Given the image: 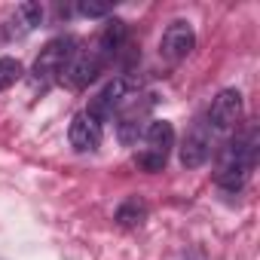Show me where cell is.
Returning a JSON list of instances; mask_svg holds the SVG:
<instances>
[{
    "label": "cell",
    "mask_w": 260,
    "mask_h": 260,
    "mask_svg": "<svg viewBox=\"0 0 260 260\" xmlns=\"http://www.w3.org/2000/svg\"><path fill=\"white\" fill-rule=\"evenodd\" d=\"M13 25H10V37H22V34H28V31H34L37 25H43V7L40 4H34V0H25V4H19L16 10H13Z\"/></svg>",
    "instance_id": "8fae6325"
},
{
    "label": "cell",
    "mask_w": 260,
    "mask_h": 260,
    "mask_svg": "<svg viewBox=\"0 0 260 260\" xmlns=\"http://www.w3.org/2000/svg\"><path fill=\"white\" fill-rule=\"evenodd\" d=\"M156 104V95H135L132 101H128L119 113V122H116V138L128 147V144H138L144 128H147V116Z\"/></svg>",
    "instance_id": "52a82bcc"
},
{
    "label": "cell",
    "mask_w": 260,
    "mask_h": 260,
    "mask_svg": "<svg viewBox=\"0 0 260 260\" xmlns=\"http://www.w3.org/2000/svg\"><path fill=\"white\" fill-rule=\"evenodd\" d=\"M193 49H196V31H193V25L184 22V19L172 22V25L166 28V34H162V40H159V55H162L166 61L178 64V61H184Z\"/></svg>",
    "instance_id": "9c48e42d"
},
{
    "label": "cell",
    "mask_w": 260,
    "mask_h": 260,
    "mask_svg": "<svg viewBox=\"0 0 260 260\" xmlns=\"http://www.w3.org/2000/svg\"><path fill=\"white\" fill-rule=\"evenodd\" d=\"M254 159H257V128H248L242 138H236L233 144H226L223 156H220V166L214 172V181L230 190V193H239L254 169Z\"/></svg>",
    "instance_id": "6da1fadb"
},
{
    "label": "cell",
    "mask_w": 260,
    "mask_h": 260,
    "mask_svg": "<svg viewBox=\"0 0 260 260\" xmlns=\"http://www.w3.org/2000/svg\"><path fill=\"white\" fill-rule=\"evenodd\" d=\"M138 77H113L92 101H89V113L95 116V119H101V122H107L116 110H122L128 101H132L135 95H138Z\"/></svg>",
    "instance_id": "5b68a950"
},
{
    "label": "cell",
    "mask_w": 260,
    "mask_h": 260,
    "mask_svg": "<svg viewBox=\"0 0 260 260\" xmlns=\"http://www.w3.org/2000/svg\"><path fill=\"white\" fill-rule=\"evenodd\" d=\"M19 77H22V64H19V58H10V55L0 58V92H7L10 86H16Z\"/></svg>",
    "instance_id": "4fadbf2b"
},
{
    "label": "cell",
    "mask_w": 260,
    "mask_h": 260,
    "mask_svg": "<svg viewBox=\"0 0 260 260\" xmlns=\"http://www.w3.org/2000/svg\"><path fill=\"white\" fill-rule=\"evenodd\" d=\"M77 13L83 19H104L110 13V4H104V0H80L77 4Z\"/></svg>",
    "instance_id": "5bb4252c"
},
{
    "label": "cell",
    "mask_w": 260,
    "mask_h": 260,
    "mask_svg": "<svg viewBox=\"0 0 260 260\" xmlns=\"http://www.w3.org/2000/svg\"><path fill=\"white\" fill-rule=\"evenodd\" d=\"M68 138H71V144H74L80 153L98 150V144H101V138H104V122H101V119H95L89 110H80V113L71 119Z\"/></svg>",
    "instance_id": "30bf717a"
},
{
    "label": "cell",
    "mask_w": 260,
    "mask_h": 260,
    "mask_svg": "<svg viewBox=\"0 0 260 260\" xmlns=\"http://www.w3.org/2000/svg\"><path fill=\"white\" fill-rule=\"evenodd\" d=\"M107 61H110V55L98 46V40H92L89 46H83L80 52H74V58H71V64H68V71H64L61 80H68L71 89H86L89 83L98 80V74L104 71Z\"/></svg>",
    "instance_id": "8992f818"
},
{
    "label": "cell",
    "mask_w": 260,
    "mask_h": 260,
    "mask_svg": "<svg viewBox=\"0 0 260 260\" xmlns=\"http://www.w3.org/2000/svg\"><path fill=\"white\" fill-rule=\"evenodd\" d=\"M214 138L208 132V125H205V116L196 119L190 125V132L184 135V144H181V166L184 169H199L208 162V156L214 153Z\"/></svg>",
    "instance_id": "ba28073f"
},
{
    "label": "cell",
    "mask_w": 260,
    "mask_h": 260,
    "mask_svg": "<svg viewBox=\"0 0 260 260\" xmlns=\"http://www.w3.org/2000/svg\"><path fill=\"white\" fill-rule=\"evenodd\" d=\"M113 220L119 223V226H141L144 220H147V202L144 199H138V196H128V199H122L119 202V208H116V214H113Z\"/></svg>",
    "instance_id": "7c38bea8"
},
{
    "label": "cell",
    "mask_w": 260,
    "mask_h": 260,
    "mask_svg": "<svg viewBox=\"0 0 260 260\" xmlns=\"http://www.w3.org/2000/svg\"><path fill=\"white\" fill-rule=\"evenodd\" d=\"M172 150H175V125L169 119H150L144 135H141V147L135 153V162H138V169L156 175L166 169Z\"/></svg>",
    "instance_id": "7a4b0ae2"
},
{
    "label": "cell",
    "mask_w": 260,
    "mask_h": 260,
    "mask_svg": "<svg viewBox=\"0 0 260 260\" xmlns=\"http://www.w3.org/2000/svg\"><path fill=\"white\" fill-rule=\"evenodd\" d=\"M77 46V40L71 37V34H61V37H52L43 49H40V55H37V61H34V80L37 83H43V86H52V83H58L61 77H64V71H68V64H71V58H74V49Z\"/></svg>",
    "instance_id": "3957f363"
},
{
    "label": "cell",
    "mask_w": 260,
    "mask_h": 260,
    "mask_svg": "<svg viewBox=\"0 0 260 260\" xmlns=\"http://www.w3.org/2000/svg\"><path fill=\"white\" fill-rule=\"evenodd\" d=\"M242 119V92L239 89H223L217 92V98L211 101L208 113H205V125H208V132L217 141H223L230 132H236V125Z\"/></svg>",
    "instance_id": "277c9868"
}]
</instances>
